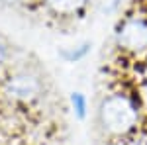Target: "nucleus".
Instances as JSON below:
<instances>
[{
	"label": "nucleus",
	"instance_id": "1",
	"mask_svg": "<svg viewBox=\"0 0 147 145\" xmlns=\"http://www.w3.org/2000/svg\"><path fill=\"white\" fill-rule=\"evenodd\" d=\"M96 127L108 139H125L143 123V106L129 90H110L102 94L94 114Z\"/></svg>",
	"mask_w": 147,
	"mask_h": 145
},
{
	"label": "nucleus",
	"instance_id": "2",
	"mask_svg": "<svg viewBox=\"0 0 147 145\" xmlns=\"http://www.w3.org/2000/svg\"><path fill=\"white\" fill-rule=\"evenodd\" d=\"M0 94L12 106H34L45 94V78L32 67H18L2 78Z\"/></svg>",
	"mask_w": 147,
	"mask_h": 145
},
{
	"label": "nucleus",
	"instance_id": "3",
	"mask_svg": "<svg viewBox=\"0 0 147 145\" xmlns=\"http://www.w3.org/2000/svg\"><path fill=\"white\" fill-rule=\"evenodd\" d=\"M114 45L124 55H147V12L122 14L114 28Z\"/></svg>",
	"mask_w": 147,
	"mask_h": 145
},
{
	"label": "nucleus",
	"instance_id": "4",
	"mask_svg": "<svg viewBox=\"0 0 147 145\" xmlns=\"http://www.w3.org/2000/svg\"><path fill=\"white\" fill-rule=\"evenodd\" d=\"M41 4L57 20H77L84 18L92 0H41Z\"/></svg>",
	"mask_w": 147,
	"mask_h": 145
},
{
	"label": "nucleus",
	"instance_id": "5",
	"mask_svg": "<svg viewBox=\"0 0 147 145\" xmlns=\"http://www.w3.org/2000/svg\"><path fill=\"white\" fill-rule=\"evenodd\" d=\"M92 53V41L90 39H84L80 43L75 45H67V47H61L57 51V55L61 57L67 65H77V63H82L86 57Z\"/></svg>",
	"mask_w": 147,
	"mask_h": 145
},
{
	"label": "nucleus",
	"instance_id": "6",
	"mask_svg": "<svg viewBox=\"0 0 147 145\" xmlns=\"http://www.w3.org/2000/svg\"><path fill=\"white\" fill-rule=\"evenodd\" d=\"M69 104H71V110L75 114V118L79 122H84L88 118V112H90V104H88V98L82 90H73L69 94Z\"/></svg>",
	"mask_w": 147,
	"mask_h": 145
},
{
	"label": "nucleus",
	"instance_id": "7",
	"mask_svg": "<svg viewBox=\"0 0 147 145\" xmlns=\"http://www.w3.org/2000/svg\"><path fill=\"white\" fill-rule=\"evenodd\" d=\"M8 57H10V45L6 43V39H4V37H0V69L6 67Z\"/></svg>",
	"mask_w": 147,
	"mask_h": 145
},
{
	"label": "nucleus",
	"instance_id": "8",
	"mask_svg": "<svg viewBox=\"0 0 147 145\" xmlns=\"http://www.w3.org/2000/svg\"><path fill=\"white\" fill-rule=\"evenodd\" d=\"M0 2L6 6H12V8H24V6H30L35 0H0Z\"/></svg>",
	"mask_w": 147,
	"mask_h": 145
}]
</instances>
